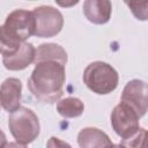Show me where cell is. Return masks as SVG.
<instances>
[{"label": "cell", "mask_w": 148, "mask_h": 148, "mask_svg": "<svg viewBox=\"0 0 148 148\" xmlns=\"http://www.w3.org/2000/svg\"><path fill=\"white\" fill-rule=\"evenodd\" d=\"M83 82L89 90L97 95H108L112 92L119 82L117 71L108 62H90L83 71Z\"/></svg>", "instance_id": "obj_2"}, {"label": "cell", "mask_w": 148, "mask_h": 148, "mask_svg": "<svg viewBox=\"0 0 148 148\" xmlns=\"http://www.w3.org/2000/svg\"><path fill=\"white\" fill-rule=\"evenodd\" d=\"M121 102L131 106L141 118L147 112V83L134 79L126 83L121 92Z\"/></svg>", "instance_id": "obj_7"}, {"label": "cell", "mask_w": 148, "mask_h": 148, "mask_svg": "<svg viewBox=\"0 0 148 148\" xmlns=\"http://www.w3.org/2000/svg\"><path fill=\"white\" fill-rule=\"evenodd\" d=\"M21 44L22 43H20L18 40L14 39L13 37H10L5 31L3 27L0 25V53L3 57L13 54L14 52H16Z\"/></svg>", "instance_id": "obj_14"}, {"label": "cell", "mask_w": 148, "mask_h": 148, "mask_svg": "<svg viewBox=\"0 0 148 148\" xmlns=\"http://www.w3.org/2000/svg\"><path fill=\"white\" fill-rule=\"evenodd\" d=\"M46 148H72V146L68 142L60 140L59 138L51 136L46 143Z\"/></svg>", "instance_id": "obj_16"}, {"label": "cell", "mask_w": 148, "mask_h": 148, "mask_svg": "<svg viewBox=\"0 0 148 148\" xmlns=\"http://www.w3.org/2000/svg\"><path fill=\"white\" fill-rule=\"evenodd\" d=\"M57 111L64 118H76L83 113L84 104L80 98L71 96L58 101Z\"/></svg>", "instance_id": "obj_13"}, {"label": "cell", "mask_w": 148, "mask_h": 148, "mask_svg": "<svg viewBox=\"0 0 148 148\" xmlns=\"http://www.w3.org/2000/svg\"><path fill=\"white\" fill-rule=\"evenodd\" d=\"M108 148H125L124 146H121L120 143H118V145H116V143H112L111 146H109Z\"/></svg>", "instance_id": "obj_19"}, {"label": "cell", "mask_w": 148, "mask_h": 148, "mask_svg": "<svg viewBox=\"0 0 148 148\" xmlns=\"http://www.w3.org/2000/svg\"><path fill=\"white\" fill-rule=\"evenodd\" d=\"M2 27L10 37L20 43H24L35 32V18L32 12L25 9L13 10L7 15Z\"/></svg>", "instance_id": "obj_5"}, {"label": "cell", "mask_w": 148, "mask_h": 148, "mask_svg": "<svg viewBox=\"0 0 148 148\" xmlns=\"http://www.w3.org/2000/svg\"><path fill=\"white\" fill-rule=\"evenodd\" d=\"M112 13L111 2L108 0H86L83 2V14L94 24H105Z\"/></svg>", "instance_id": "obj_10"}, {"label": "cell", "mask_w": 148, "mask_h": 148, "mask_svg": "<svg viewBox=\"0 0 148 148\" xmlns=\"http://www.w3.org/2000/svg\"><path fill=\"white\" fill-rule=\"evenodd\" d=\"M139 114L127 104L120 102L111 112V125L116 134L126 139L139 130Z\"/></svg>", "instance_id": "obj_6"}, {"label": "cell", "mask_w": 148, "mask_h": 148, "mask_svg": "<svg viewBox=\"0 0 148 148\" xmlns=\"http://www.w3.org/2000/svg\"><path fill=\"white\" fill-rule=\"evenodd\" d=\"M36 49L31 43H22L16 52L2 57L3 66L9 71H22L35 60Z\"/></svg>", "instance_id": "obj_9"}, {"label": "cell", "mask_w": 148, "mask_h": 148, "mask_svg": "<svg viewBox=\"0 0 148 148\" xmlns=\"http://www.w3.org/2000/svg\"><path fill=\"white\" fill-rule=\"evenodd\" d=\"M80 148H108L112 145L109 135L96 127H84L77 134Z\"/></svg>", "instance_id": "obj_11"}, {"label": "cell", "mask_w": 148, "mask_h": 148, "mask_svg": "<svg viewBox=\"0 0 148 148\" xmlns=\"http://www.w3.org/2000/svg\"><path fill=\"white\" fill-rule=\"evenodd\" d=\"M3 148H28V147L20 142H8L3 146Z\"/></svg>", "instance_id": "obj_17"}, {"label": "cell", "mask_w": 148, "mask_h": 148, "mask_svg": "<svg viewBox=\"0 0 148 148\" xmlns=\"http://www.w3.org/2000/svg\"><path fill=\"white\" fill-rule=\"evenodd\" d=\"M8 127L16 140L22 145L32 142L39 134V120L29 108L20 106L8 117Z\"/></svg>", "instance_id": "obj_3"}, {"label": "cell", "mask_w": 148, "mask_h": 148, "mask_svg": "<svg viewBox=\"0 0 148 148\" xmlns=\"http://www.w3.org/2000/svg\"><path fill=\"white\" fill-rule=\"evenodd\" d=\"M35 18L34 35L40 38H49L58 35L64 27V16L59 9L52 6H39L34 8Z\"/></svg>", "instance_id": "obj_4"}, {"label": "cell", "mask_w": 148, "mask_h": 148, "mask_svg": "<svg viewBox=\"0 0 148 148\" xmlns=\"http://www.w3.org/2000/svg\"><path fill=\"white\" fill-rule=\"evenodd\" d=\"M44 60H51V61H58L62 65L67 64V52L62 46L56 43H44L40 44L35 53V60L34 62H39Z\"/></svg>", "instance_id": "obj_12"}, {"label": "cell", "mask_w": 148, "mask_h": 148, "mask_svg": "<svg viewBox=\"0 0 148 148\" xmlns=\"http://www.w3.org/2000/svg\"><path fill=\"white\" fill-rule=\"evenodd\" d=\"M7 143V139H6V134L3 133V131L0 128V148H3V146Z\"/></svg>", "instance_id": "obj_18"}, {"label": "cell", "mask_w": 148, "mask_h": 148, "mask_svg": "<svg viewBox=\"0 0 148 148\" xmlns=\"http://www.w3.org/2000/svg\"><path fill=\"white\" fill-rule=\"evenodd\" d=\"M146 138L147 131L142 127H139V130L132 135L126 139H121L120 145L125 148H146Z\"/></svg>", "instance_id": "obj_15"}, {"label": "cell", "mask_w": 148, "mask_h": 148, "mask_svg": "<svg viewBox=\"0 0 148 148\" xmlns=\"http://www.w3.org/2000/svg\"><path fill=\"white\" fill-rule=\"evenodd\" d=\"M0 108H1V103H0Z\"/></svg>", "instance_id": "obj_20"}, {"label": "cell", "mask_w": 148, "mask_h": 148, "mask_svg": "<svg viewBox=\"0 0 148 148\" xmlns=\"http://www.w3.org/2000/svg\"><path fill=\"white\" fill-rule=\"evenodd\" d=\"M22 83L17 77H8L0 86V103L7 112H14L20 108L22 97Z\"/></svg>", "instance_id": "obj_8"}, {"label": "cell", "mask_w": 148, "mask_h": 148, "mask_svg": "<svg viewBox=\"0 0 148 148\" xmlns=\"http://www.w3.org/2000/svg\"><path fill=\"white\" fill-rule=\"evenodd\" d=\"M35 65L28 79V89L42 103L53 104L58 102L62 96L66 81L65 65L51 60L39 61Z\"/></svg>", "instance_id": "obj_1"}]
</instances>
